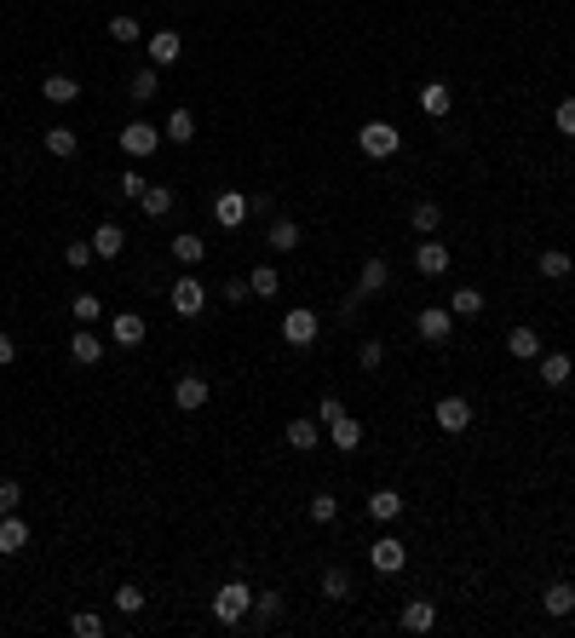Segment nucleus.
I'll list each match as a JSON object with an SVG mask.
<instances>
[{
  "label": "nucleus",
  "mask_w": 575,
  "mask_h": 638,
  "mask_svg": "<svg viewBox=\"0 0 575 638\" xmlns=\"http://www.w3.org/2000/svg\"><path fill=\"white\" fill-rule=\"evenodd\" d=\"M317 420L329 426V438H334V448H339V455L363 448V420H357V414H346V402H339V397H322V402H317Z\"/></svg>",
  "instance_id": "nucleus-1"
},
{
  "label": "nucleus",
  "mask_w": 575,
  "mask_h": 638,
  "mask_svg": "<svg viewBox=\"0 0 575 638\" xmlns=\"http://www.w3.org/2000/svg\"><path fill=\"white\" fill-rule=\"evenodd\" d=\"M247 610H254V587L247 581H225L219 593H213V621H219V627H242Z\"/></svg>",
  "instance_id": "nucleus-2"
},
{
  "label": "nucleus",
  "mask_w": 575,
  "mask_h": 638,
  "mask_svg": "<svg viewBox=\"0 0 575 638\" xmlns=\"http://www.w3.org/2000/svg\"><path fill=\"white\" fill-rule=\"evenodd\" d=\"M357 150H363L368 162H392V155L403 150V133L392 127V121H363V127H357Z\"/></svg>",
  "instance_id": "nucleus-3"
},
{
  "label": "nucleus",
  "mask_w": 575,
  "mask_h": 638,
  "mask_svg": "<svg viewBox=\"0 0 575 638\" xmlns=\"http://www.w3.org/2000/svg\"><path fill=\"white\" fill-rule=\"evenodd\" d=\"M317 334H322V317L311 305H288V317H283V346L293 351H305V346H317Z\"/></svg>",
  "instance_id": "nucleus-4"
},
{
  "label": "nucleus",
  "mask_w": 575,
  "mask_h": 638,
  "mask_svg": "<svg viewBox=\"0 0 575 638\" xmlns=\"http://www.w3.org/2000/svg\"><path fill=\"white\" fill-rule=\"evenodd\" d=\"M167 305H173L184 322H201V310H208V282H201V276H179L173 293H167Z\"/></svg>",
  "instance_id": "nucleus-5"
},
{
  "label": "nucleus",
  "mask_w": 575,
  "mask_h": 638,
  "mask_svg": "<svg viewBox=\"0 0 575 638\" xmlns=\"http://www.w3.org/2000/svg\"><path fill=\"white\" fill-rule=\"evenodd\" d=\"M121 150H127L133 162H144V155L162 150V127H155V121H127V127H121Z\"/></svg>",
  "instance_id": "nucleus-6"
},
{
  "label": "nucleus",
  "mask_w": 575,
  "mask_h": 638,
  "mask_svg": "<svg viewBox=\"0 0 575 638\" xmlns=\"http://www.w3.org/2000/svg\"><path fill=\"white\" fill-rule=\"evenodd\" d=\"M431 420L449 431V438H460V431H472V402H466L460 392H449V397H438V409H431Z\"/></svg>",
  "instance_id": "nucleus-7"
},
{
  "label": "nucleus",
  "mask_w": 575,
  "mask_h": 638,
  "mask_svg": "<svg viewBox=\"0 0 575 638\" xmlns=\"http://www.w3.org/2000/svg\"><path fill=\"white\" fill-rule=\"evenodd\" d=\"M414 328H421L426 346H449V334H455V310H449V305H426L421 317H414Z\"/></svg>",
  "instance_id": "nucleus-8"
},
{
  "label": "nucleus",
  "mask_w": 575,
  "mask_h": 638,
  "mask_svg": "<svg viewBox=\"0 0 575 638\" xmlns=\"http://www.w3.org/2000/svg\"><path fill=\"white\" fill-rule=\"evenodd\" d=\"M208 397H213V385L201 380V374H179V380H173V402H179V414H201V409H208Z\"/></svg>",
  "instance_id": "nucleus-9"
},
{
  "label": "nucleus",
  "mask_w": 575,
  "mask_h": 638,
  "mask_svg": "<svg viewBox=\"0 0 575 638\" xmlns=\"http://www.w3.org/2000/svg\"><path fill=\"white\" fill-rule=\"evenodd\" d=\"M41 98L52 104V110H70V104H81V81H75V75H64V69H52L41 81Z\"/></svg>",
  "instance_id": "nucleus-10"
},
{
  "label": "nucleus",
  "mask_w": 575,
  "mask_h": 638,
  "mask_svg": "<svg viewBox=\"0 0 575 638\" xmlns=\"http://www.w3.org/2000/svg\"><path fill=\"white\" fill-rule=\"evenodd\" d=\"M368 564H375L380 575H397L403 564H409V547H403V541H397V535H380V541H375V547H368Z\"/></svg>",
  "instance_id": "nucleus-11"
},
{
  "label": "nucleus",
  "mask_w": 575,
  "mask_h": 638,
  "mask_svg": "<svg viewBox=\"0 0 575 638\" xmlns=\"http://www.w3.org/2000/svg\"><path fill=\"white\" fill-rule=\"evenodd\" d=\"M213 225L242 230V225H247V196H242V190H219V196H213Z\"/></svg>",
  "instance_id": "nucleus-12"
},
{
  "label": "nucleus",
  "mask_w": 575,
  "mask_h": 638,
  "mask_svg": "<svg viewBox=\"0 0 575 638\" xmlns=\"http://www.w3.org/2000/svg\"><path fill=\"white\" fill-rule=\"evenodd\" d=\"M535 374H541V385H552V392H558V385H570L575 363H570L564 351H541V356H535Z\"/></svg>",
  "instance_id": "nucleus-13"
},
{
  "label": "nucleus",
  "mask_w": 575,
  "mask_h": 638,
  "mask_svg": "<svg viewBox=\"0 0 575 638\" xmlns=\"http://www.w3.org/2000/svg\"><path fill=\"white\" fill-rule=\"evenodd\" d=\"M173 208H179L173 184H144V196H138V213H144V219H167Z\"/></svg>",
  "instance_id": "nucleus-14"
},
{
  "label": "nucleus",
  "mask_w": 575,
  "mask_h": 638,
  "mask_svg": "<svg viewBox=\"0 0 575 638\" xmlns=\"http://www.w3.org/2000/svg\"><path fill=\"white\" fill-rule=\"evenodd\" d=\"M414 271H421V276H443L449 271V247L438 236H421V247H414Z\"/></svg>",
  "instance_id": "nucleus-15"
},
{
  "label": "nucleus",
  "mask_w": 575,
  "mask_h": 638,
  "mask_svg": "<svg viewBox=\"0 0 575 638\" xmlns=\"http://www.w3.org/2000/svg\"><path fill=\"white\" fill-rule=\"evenodd\" d=\"M179 58H184L179 29H155V35H150V64H155V69H167V64H179Z\"/></svg>",
  "instance_id": "nucleus-16"
},
{
  "label": "nucleus",
  "mask_w": 575,
  "mask_h": 638,
  "mask_svg": "<svg viewBox=\"0 0 575 638\" xmlns=\"http://www.w3.org/2000/svg\"><path fill=\"white\" fill-rule=\"evenodd\" d=\"M397 621H403V633H431V627H438V604H431V598H409Z\"/></svg>",
  "instance_id": "nucleus-17"
},
{
  "label": "nucleus",
  "mask_w": 575,
  "mask_h": 638,
  "mask_svg": "<svg viewBox=\"0 0 575 638\" xmlns=\"http://www.w3.org/2000/svg\"><path fill=\"white\" fill-rule=\"evenodd\" d=\"M110 339H116L121 351L144 346V317H138V310H121V317H110Z\"/></svg>",
  "instance_id": "nucleus-18"
},
{
  "label": "nucleus",
  "mask_w": 575,
  "mask_h": 638,
  "mask_svg": "<svg viewBox=\"0 0 575 638\" xmlns=\"http://www.w3.org/2000/svg\"><path fill=\"white\" fill-rule=\"evenodd\" d=\"M414 98H421V116H431V121H443L449 110H455V92H449L443 81H426L421 92H414Z\"/></svg>",
  "instance_id": "nucleus-19"
},
{
  "label": "nucleus",
  "mask_w": 575,
  "mask_h": 638,
  "mask_svg": "<svg viewBox=\"0 0 575 638\" xmlns=\"http://www.w3.org/2000/svg\"><path fill=\"white\" fill-rule=\"evenodd\" d=\"M506 356H518V363H535V356H541V334L530 328V322L506 328Z\"/></svg>",
  "instance_id": "nucleus-20"
},
{
  "label": "nucleus",
  "mask_w": 575,
  "mask_h": 638,
  "mask_svg": "<svg viewBox=\"0 0 575 638\" xmlns=\"http://www.w3.org/2000/svg\"><path fill=\"white\" fill-rule=\"evenodd\" d=\"M322 438V420H311V414H293L288 420V448H300V455H311Z\"/></svg>",
  "instance_id": "nucleus-21"
},
{
  "label": "nucleus",
  "mask_w": 575,
  "mask_h": 638,
  "mask_svg": "<svg viewBox=\"0 0 575 638\" xmlns=\"http://www.w3.org/2000/svg\"><path fill=\"white\" fill-rule=\"evenodd\" d=\"M87 242H92V254H98V259H121V247H127V230H121V225H98Z\"/></svg>",
  "instance_id": "nucleus-22"
},
{
  "label": "nucleus",
  "mask_w": 575,
  "mask_h": 638,
  "mask_svg": "<svg viewBox=\"0 0 575 638\" xmlns=\"http://www.w3.org/2000/svg\"><path fill=\"white\" fill-rule=\"evenodd\" d=\"M535 271L547 276V282H570V276H575V259L564 254V247H547V254L535 259Z\"/></svg>",
  "instance_id": "nucleus-23"
},
{
  "label": "nucleus",
  "mask_w": 575,
  "mask_h": 638,
  "mask_svg": "<svg viewBox=\"0 0 575 638\" xmlns=\"http://www.w3.org/2000/svg\"><path fill=\"white\" fill-rule=\"evenodd\" d=\"M41 144H46V155L70 162V155L81 150V133H75V127H46V133H41Z\"/></svg>",
  "instance_id": "nucleus-24"
},
{
  "label": "nucleus",
  "mask_w": 575,
  "mask_h": 638,
  "mask_svg": "<svg viewBox=\"0 0 575 638\" xmlns=\"http://www.w3.org/2000/svg\"><path fill=\"white\" fill-rule=\"evenodd\" d=\"M70 356L81 368H92V363H104V339L92 334V328H75V339H70Z\"/></svg>",
  "instance_id": "nucleus-25"
},
{
  "label": "nucleus",
  "mask_w": 575,
  "mask_h": 638,
  "mask_svg": "<svg viewBox=\"0 0 575 638\" xmlns=\"http://www.w3.org/2000/svg\"><path fill=\"white\" fill-rule=\"evenodd\" d=\"M368 518H375V523H397L403 518V495L397 489H375V495H368Z\"/></svg>",
  "instance_id": "nucleus-26"
},
{
  "label": "nucleus",
  "mask_w": 575,
  "mask_h": 638,
  "mask_svg": "<svg viewBox=\"0 0 575 638\" xmlns=\"http://www.w3.org/2000/svg\"><path fill=\"white\" fill-rule=\"evenodd\" d=\"M265 242H271V254H293V247L305 242V230L293 225V219H271V230H265Z\"/></svg>",
  "instance_id": "nucleus-27"
},
{
  "label": "nucleus",
  "mask_w": 575,
  "mask_h": 638,
  "mask_svg": "<svg viewBox=\"0 0 575 638\" xmlns=\"http://www.w3.org/2000/svg\"><path fill=\"white\" fill-rule=\"evenodd\" d=\"M541 610H547V615H558V621H564V615H575V587H570V581H552L547 593H541Z\"/></svg>",
  "instance_id": "nucleus-28"
},
{
  "label": "nucleus",
  "mask_w": 575,
  "mask_h": 638,
  "mask_svg": "<svg viewBox=\"0 0 575 638\" xmlns=\"http://www.w3.org/2000/svg\"><path fill=\"white\" fill-rule=\"evenodd\" d=\"M23 547H29V523L18 518V512H6V518H0V552L12 558V552H23Z\"/></svg>",
  "instance_id": "nucleus-29"
},
{
  "label": "nucleus",
  "mask_w": 575,
  "mask_h": 638,
  "mask_svg": "<svg viewBox=\"0 0 575 638\" xmlns=\"http://www.w3.org/2000/svg\"><path fill=\"white\" fill-rule=\"evenodd\" d=\"M247 621H254V627H276V621H283V593H254Z\"/></svg>",
  "instance_id": "nucleus-30"
},
{
  "label": "nucleus",
  "mask_w": 575,
  "mask_h": 638,
  "mask_svg": "<svg viewBox=\"0 0 575 638\" xmlns=\"http://www.w3.org/2000/svg\"><path fill=\"white\" fill-rule=\"evenodd\" d=\"M247 288H254V300H276L283 271H276V264H254V271H247Z\"/></svg>",
  "instance_id": "nucleus-31"
},
{
  "label": "nucleus",
  "mask_w": 575,
  "mask_h": 638,
  "mask_svg": "<svg viewBox=\"0 0 575 638\" xmlns=\"http://www.w3.org/2000/svg\"><path fill=\"white\" fill-rule=\"evenodd\" d=\"M173 259L179 264H201V259H208V242H201L196 230H179V236H173Z\"/></svg>",
  "instance_id": "nucleus-32"
},
{
  "label": "nucleus",
  "mask_w": 575,
  "mask_h": 638,
  "mask_svg": "<svg viewBox=\"0 0 575 638\" xmlns=\"http://www.w3.org/2000/svg\"><path fill=\"white\" fill-rule=\"evenodd\" d=\"M385 282H392V264H385V259H363V271H357V288H363V293H380Z\"/></svg>",
  "instance_id": "nucleus-33"
},
{
  "label": "nucleus",
  "mask_w": 575,
  "mask_h": 638,
  "mask_svg": "<svg viewBox=\"0 0 575 638\" xmlns=\"http://www.w3.org/2000/svg\"><path fill=\"white\" fill-rule=\"evenodd\" d=\"M155 92H162V75H155V64H150V69H138L133 81H127V98H133V104H150Z\"/></svg>",
  "instance_id": "nucleus-34"
},
{
  "label": "nucleus",
  "mask_w": 575,
  "mask_h": 638,
  "mask_svg": "<svg viewBox=\"0 0 575 638\" xmlns=\"http://www.w3.org/2000/svg\"><path fill=\"white\" fill-rule=\"evenodd\" d=\"M449 310H455V322L460 317H484V293H478V288H455V293H449Z\"/></svg>",
  "instance_id": "nucleus-35"
},
{
  "label": "nucleus",
  "mask_w": 575,
  "mask_h": 638,
  "mask_svg": "<svg viewBox=\"0 0 575 638\" xmlns=\"http://www.w3.org/2000/svg\"><path fill=\"white\" fill-rule=\"evenodd\" d=\"M110 41L116 46H138V41H144V29H138L133 12H116V18H110Z\"/></svg>",
  "instance_id": "nucleus-36"
},
{
  "label": "nucleus",
  "mask_w": 575,
  "mask_h": 638,
  "mask_svg": "<svg viewBox=\"0 0 575 638\" xmlns=\"http://www.w3.org/2000/svg\"><path fill=\"white\" fill-rule=\"evenodd\" d=\"M409 225L421 230V236H431V230L443 225V208H438V201H414V208H409Z\"/></svg>",
  "instance_id": "nucleus-37"
},
{
  "label": "nucleus",
  "mask_w": 575,
  "mask_h": 638,
  "mask_svg": "<svg viewBox=\"0 0 575 638\" xmlns=\"http://www.w3.org/2000/svg\"><path fill=\"white\" fill-rule=\"evenodd\" d=\"M322 598H351V569H339V564H329L322 569Z\"/></svg>",
  "instance_id": "nucleus-38"
},
{
  "label": "nucleus",
  "mask_w": 575,
  "mask_h": 638,
  "mask_svg": "<svg viewBox=\"0 0 575 638\" xmlns=\"http://www.w3.org/2000/svg\"><path fill=\"white\" fill-rule=\"evenodd\" d=\"M162 138H173V144H190V138H196V116H190V110H173V116H167V127H162Z\"/></svg>",
  "instance_id": "nucleus-39"
},
{
  "label": "nucleus",
  "mask_w": 575,
  "mask_h": 638,
  "mask_svg": "<svg viewBox=\"0 0 575 638\" xmlns=\"http://www.w3.org/2000/svg\"><path fill=\"white\" fill-rule=\"evenodd\" d=\"M70 317L87 328V322H98V317H104V300H98V293H75V300H70Z\"/></svg>",
  "instance_id": "nucleus-40"
},
{
  "label": "nucleus",
  "mask_w": 575,
  "mask_h": 638,
  "mask_svg": "<svg viewBox=\"0 0 575 638\" xmlns=\"http://www.w3.org/2000/svg\"><path fill=\"white\" fill-rule=\"evenodd\" d=\"M116 610H121V615H138V610H144V587H138V581H121V587H116Z\"/></svg>",
  "instance_id": "nucleus-41"
},
{
  "label": "nucleus",
  "mask_w": 575,
  "mask_h": 638,
  "mask_svg": "<svg viewBox=\"0 0 575 638\" xmlns=\"http://www.w3.org/2000/svg\"><path fill=\"white\" fill-rule=\"evenodd\" d=\"M305 518H311V523H334V518H339V501H334V495H311Z\"/></svg>",
  "instance_id": "nucleus-42"
},
{
  "label": "nucleus",
  "mask_w": 575,
  "mask_h": 638,
  "mask_svg": "<svg viewBox=\"0 0 575 638\" xmlns=\"http://www.w3.org/2000/svg\"><path fill=\"white\" fill-rule=\"evenodd\" d=\"M92 259H98V254H92V242H64V264H70V271H87Z\"/></svg>",
  "instance_id": "nucleus-43"
},
{
  "label": "nucleus",
  "mask_w": 575,
  "mask_h": 638,
  "mask_svg": "<svg viewBox=\"0 0 575 638\" xmlns=\"http://www.w3.org/2000/svg\"><path fill=\"white\" fill-rule=\"evenodd\" d=\"M70 633H75V638H98V633H104V615H92V610L70 615Z\"/></svg>",
  "instance_id": "nucleus-44"
},
{
  "label": "nucleus",
  "mask_w": 575,
  "mask_h": 638,
  "mask_svg": "<svg viewBox=\"0 0 575 638\" xmlns=\"http://www.w3.org/2000/svg\"><path fill=\"white\" fill-rule=\"evenodd\" d=\"M357 363H363L368 374H380V363H385V346H380V339H363V351H357Z\"/></svg>",
  "instance_id": "nucleus-45"
},
{
  "label": "nucleus",
  "mask_w": 575,
  "mask_h": 638,
  "mask_svg": "<svg viewBox=\"0 0 575 638\" xmlns=\"http://www.w3.org/2000/svg\"><path fill=\"white\" fill-rule=\"evenodd\" d=\"M23 506V489L12 484V477H0V518H6V512H18Z\"/></svg>",
  "instance_id": "nucleus-46"
},
{
  "label": "nucleus",
  "mask_w": 575,
  "mask_h": 638,
  "mask_svg": "<svg viewBox=\"0 0 575 638\" xmlns=\"http://www.w3.org/2000/svg\"><path fill=\"white\" fill-rule=\"evenodd\" d=\"M552 127L564 133V138H575V98H564V104L552 110Z\"/></svg>",
  "instance_id": "nucleus-47"
},
{
  "label": "nucleus",
  "mask_w": 575,
  "mask_h": 638,
  "mask_svg": "<svg viewBox=\"0 0 575 638\" xmlns=\"http://www.w3.org/2000/svg\"><path fill=\"white\" fill-rule=\"evenodd\" d=\"M116 190L127 196V201H138V196H144V173H133V167H127V173L116 179Z\"/></svg>",
  "instance_id": "nucleus-48"
},
{
  "label": "nucleus",
  "mask_w": 575,
  "mask_h": 638,
  "mask_svg": "<svg viewBox=\"0 0 575 638\" xmlns=\"http://www.w3.org/2000/svg\"><path fill=\"white\" fill-rule=\"evenodd\" d=\"M363 300H368V293H363V288H351V293H346V300H339V317H346V322H351V317H357V310H363Z\"/></svg>",
  "instance_id": "nucleus-49"
},
{
  "label": "nucleus",
  "mask_w": 575,
  "mask_h": 638,
  "mask_svg": "<svg viewBox=\"0 0 575 638\" xmlns=\"http://www.w3.org/2000/svg\"><path fill=\"white\" fill-rule=\"evenodd\" d=\"M247 293H254V288H247V276H230V282H225V300H230V305H242Z\"/></svg>",
  "instance_id": "nucleus-50"
},
{
  "label": "nucleus",
  "mask_w": 575,
  "mask_h": 638,
  "mask_svg": "<svg viewBox=\"0 0 575 638\" xmlns=\"http://www.w3.org/2000/svg\"><path fill=\"white\" fill-rule=\"evenodd\" d=\"M254 213L265 219V213H276V201H271V196H247V219H254Z\"/></svg>",
  "instance_id": "nucleus-51"
},
{
  "label": "nucleus",
  "mask_w": 575,
  "mask_h": 638,
  "mask_svg": "<svg viewBox=\"0 0 575 638\" xmlns=\"http://www.w3.org/2000/svg\"><path fill=\"white\" fill-rule=\"evenodd\" d=\"M12 356H18V346H12V334H6V328H0V368H6V363H12Z\"/></svg>",
  "instance_id": "nucleus-52"
}]
</instances>
